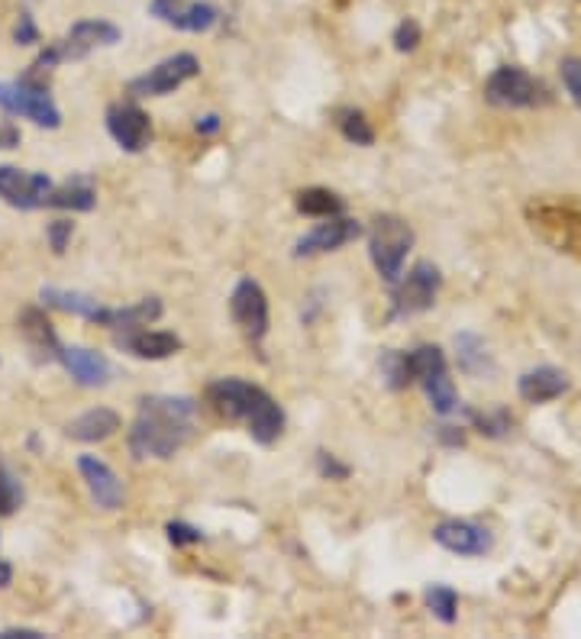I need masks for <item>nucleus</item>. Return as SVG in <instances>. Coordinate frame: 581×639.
<instances>
[{"label":"nucleus","mask_w":581,"mask_h":639,"mask_svg":"<svg viewBox=\"0 0 581 639\" xmlns=\"http://www.w3.org/2000/svg\"><path fill=\"white\" fill-rule=\"evenodd\" d=\"M417 43H420V26L414 20H404L394 29V49L398 52H411V49H417Z\"/></svg>","instance_id":"obj_28"},{"label":"nucleus","mask_w":581,"mask_h":639,"mask_svg":"<svg viewBox=\"0 0 581 639\" xmlns=\"http://www.w3.org/2000/svg\"><path fill=\"white\" fill-rule=\"evenodd\" d=\"M317 462H320V475H323V478H346V475H349V469L340 465V462H336L333 455H327V452H320Z\"/></svg>","instance_id":"obj_33"},{"label":"nucleus","mask_w":581,"mask_h":639,"mask_svg":"<svg viewBox=\"0 0 581 639\" xmlns=\"http://www.w3.org/2000/svg\"><path fill=\"white\" fill-rule=\"evenodd\" d=\"M343 198L340 194H333V191H327V188H307V191H300L297 194V211L307 213V216H340L343 213Z\"/></svg>","instance_id":"obj_22"},{"label":"nucleus","mask_w":581,"mask_h":639,"mask_svg":"<svg viewBox=\"0 0 581 639\" xmlns=\"http://www.w3.org/2000/svg\"><path fill=\"white\" fill-rule=\"evenodd\" d=\"M127 353H133L137 358H152V362H158V358H168V355H175L181 350V340L175 336V333H158V330H130V333H123L120 340H117Z\"/></svg>","instance_id":"obj_18"},{"label":"nucleus","mask_w":581,"mask_h":639,"mask_svg":"<svg viewBox=\"0 0 581 639\" xmlns=\"http://www.w3.org/2000/svg\"><path fill=\"white\" fill-rule=\"evenodd\" d=\"M117 43H120V29L114 23H107V20H81V23H74L72 29L66 33V39L49 43L36 56V62L26 71V78L39 81L43 71H52L56 66H62V62H78V59L91 56L94 49L117 46Z\"/></svg>","instance_id":"obj_3"},{"label":"nucleus","mask_w":581,"mask_h":639,"mask_svg":"<svg viewBox=\"0 0 581 639\" xmlns=\"http://www.w3.org/2000/svg\"><path fill=\"white\" fill-rule=\"evenodd\" d=\"M78 469H81V478H84V485H87V492H91L97 507L117 510L123 504V482L117 478V472L107 462H100L97 455H81Z\"/></svg>","instance_id":"obj_15"},{"label":"nucleus","mask_w":581,"mask_h":639,"mask_svg":"<svg viewBox=\"0 0 581 639\" xmlns=\"http://www.w3.org/2000/svg\"><path fill=\"white\" fill-rule=\"evenodd\" d=\"M69 239H72V220H56V223L49 226V242H52V249H56L59 256L66 252Z\"/></svg>","instance_id":"obj_30"},{"label":"nucleus","mask_w":581,"mask_h":639,"mask_svg":"<svg viewBox=\"0 0 581 639\" xmlns=\"http://www.w3.org/2000/svg\"><path fill=\"white\" fill-rule=\"evenodd\" d=\"M10 581H13V568H10V563L0 559V588H10Z\"/></svg>","instance_id":"obj_36"},{"label":"nucleus","mask_w":581,"mask_h":639,"mask_svg":"<svg viewBox=\"0 0 581 639\" xmlns=\"http://www.w3.org/2000/svg\"><path fill=\"white\" fill-rule=\"evenodd\" d=\"M13 39H16L20 46H33V43H39V29H36V23H33V16H29V13H20V23H16Z\"/></svg>","instance_id":"obj_31"},{"label":"nucleus","mask_w":581,"mask_h":639,"mask_svg":"<svg viewBox=\"0 0 581 639\" xmlns=\"http://www.w3.org/2000/svg\"><path fill=\"white\" fill-rule=\"evenodd\" d=\"M56 358L69 368V375H72L78 384H84V388H100V384L110 381V362L100 353H94V350H84V346H62V343H59Z\"/></svg>","instance_id":"obj_16"},{"label":"nucleus","mask_w":581,"mask_h":639,"mask_svg":"<svg viewBox=\"0 0 581 639\" xmlns=\"http://www.w3.org/2000/svg\"><path fill=\"white\" fill-rule=\"evenodd\" d=\"M562 81L572 94V100L581 107V62L579 59H566L562 62Z\"/></svg>","instance_id":"obj_29"},{"label":"nucleus","mask_w":581,"mask_h":639,"mask_svg":"<svg viewBox=\"0 0 581 639\" xmlns=\"http://www.w3.org/2000/svg\"><path fill=\"white\" fill-rule=\"evenodd\" d=\"M20 504H23V488H20V482H16L7 469H0V517H10Z\"/></svg>","instance_id":"obj_27"},{"label":"nucleus","mask_w":581,"mask_h":639,"mask_svg":"<svg viewBox=\"0 0 581 639\" xmlns=\"http://www.w3.org/2000/svg\"><path fill=\"white\" fill-rule=\"evenodd\" d=\"M340 130H343L346 140L356 142V145H371L375 142V130L368 127V120L359 110H343L340 114Z\"/></svg>","instance_id":"obj_25"},{"label":"nucleus","mask_w":581,"mask_h":639,"mask_svg":"<svg viewBox=\"0 0 581 639\" xmlns=\"http://www.w3.org/2000/svg\"><path fill=\"white\" fill-rule=\"evenodd\" d=\"M107 130L127 152H143L152 140V123L137 104H114L107 110Z\"/></svg>","instance_id":"obj_13"},{"label":"nucleus","mask_w":581,"mask_h":639,"mask_svg":"<svg viewBox=\"0 0 581 639\" xmlns=\"http://www.w3.org/2000/svg\"><path fill=\"white\" fill-rule=\"evenodd\" d=\"M566 391H569V378H566V371L549 368V365L533 368V371H526V375L520 378V398H523V401H530V404H546V401H556V398H562Z\"/></svg>","instance_id":"obj_17"},{"label":"nucleus","mask_w":581,"mask_h":639,"mask_svg":"<svg viewBox=\"0 0 581 639\" xmlns=\"http://www.w3.org/2000/svg\"><path fill=\"white\" fill-rule=\"evenodd\" d=\"M194 411L191 398H143L130 426V452L137 459H171L194 429Z\"/></svg>","instance_id":"obj_1"},{"label":"nucleus","mask_w":581,"mask_h":639,"mask_svg":"<svg viewBox=\"0 0 581 639\" xmlns=\"http://www.w3.org/2000/svg\"><path fill=\"white\" fill-rule=\"evenodd\" d=\"M363 236V223L349 220V216H327V223H320L313 233H307L304 239H297L294 246V256L304 259V256H320V252H333L353 239Z\"/></svg>","instance_id":"obj_12"},{"label":"nucleus","mask_w":581,"mask_h":639,"mask_svg":"<svg viewBox=\"0 0 581 639\" xmlns=\"http://www.w3.org/2000/svg\"><path fill=\"white\" fill-rule=\"evenodd\" d=\"M97 194L91 188V181H69L66 188H52V194L46 198V208H62V211H94Z\"/></svg>","instance_id":"obj_21"},{"label":"nucleus","mask_w":581,"mask_h":639,"mask_svg":"<svg viewBox=\"0 0 581 639\" xmlns=\"http://www.w3.org/2000/svg\"><path fill=\"white\" fill-rule=\"evenodd\" d=\"M198 130H204V133H217L220 120L217 117H204V123H198Z\"/></svg>","instance_id":"obj_37"},{"label":"nucleus","mask_w":581,"mask_h":639,"mask_svg":"<svg viewBox=\"0 0 581 639\" xmlns=\"http://www.w3.org/2000/svg\"><path fill=\"white\" fill-rule=\"evenodd\" d=\"M439 269L430 262H417L411 269V275L394 287L391 294V317L401 320V317H414V313H424L436 304V294H439Z\"/></svg>","instance_id":"obj_6"},{"label":"nucleus","mask_w":581,"mask_h":639,"mask_svg":"<svg viewBox=\"0 0 581 639\" xmlns=\"http://www.w3.org/2000/svg\"><path fill=\"white\" fill-rule=\"evenodd\" d=\"M229 313L236 320V327L246 333L249 343H262L265 333H269V297L259 284L252 279H242V282L233 287L229 294Z\"/></svg>","instance_id":"obj_8"},{"label":"nucleus","mask_w":581,"mask_h":639,"mask_svg":"<svg viewBox=\"0 0 581 639\" xmlns=\"http://www.w3.org/2000/svg\"><path fill=\"white\" fill-rule=\"evenodd\" d=\"M381 371L394 391L411 384V368H407V353H384L381 355Z\"/></svg>","instance_id":"obj_26"},{"label":"nucleus","mask_w":581,"mask_h":639,"mask_svg":"<svg viewBox=\"0 0 581 639\" xmlns=\"http://www.w3.org/2000/svg\"><path fill=\"white\" fill-rule=\"evenodd\" d=\"M0 107L13 117H26L46 130L62 127V110L56 107L49 87L43 81L26 78V74L20 81H0Z\"/></svg>","instance_id":"obj_5"},{"label":"nucleus","mask_w":581,"mask_h":639,"mask_svg":"<svg viewBox=\"0 0 581 639\" xmlns=\"http://www.w3.org/2000/svg\"><path fill=\"white\" fill-rule=\"evenodd\" d=\"M198 74H201L198 56L178 52V56L158 62L155 69H149L140 78H133L130 81V94H137V97H165V94H171L175 87H181L185 81H191Z\"/></svg>","instance_id":"obj_9"},{"label":"nucleus","mask_w":581,"mask_h":639,"mask_svg":"<svg viewBox=\"0 0 581 639\" xmlns=\"http://www.w3.org/2000/svg\"><path fill=\"white\" fill-rule=\"evenodd\" d=\"M52 181L39 171H23L13 165H0V201H7L16 211H36L46 208V198L52 194Z\"/></svg>","instance_id":"obj_10"},{"label":"nucleus","mask_w":581,"mask_h":639,"mask_svg":"<svg viewBox=\"0 0 581 639\" xmlns=\"http://www.w3.org/2000/svg\"><path fill=\"white\" fill-rule=\"evenodd\" d=\"M427 604H430V611H434L442 624H452V620H455L459 597H455V591H452V588H446V584H434V588L427 591Z\"/></svg>","instance_id":"obj_24"},{"label":"nucleus","mask_w":581,"mask_h":639,"mask_svg":"<svg viewBox=\"0 0 581 639\" xmlns=\"http://www.w3.org/2000/svg\"><path fill=\"white\" fill-rule=\"evenodd\" d=\"M16 142H20V133H16L13 127H3V130H0V145H7V149H13Z\"/></svg>","instance_id":"obj_34"},{"label":"nucleus","mask_w":581,"mask_h":639,"mask_svg":"<svg viewBox=\"0 0 581 639\" xmlns=\"http://www.w3.org/2000/svg\"><path fill=\"white\" fill-rule=\"evenodd\" d=\"M20 330L26 333V340H29V346H33L36 353L56 358L59 336H56V330H52V323H49V317H46L43 310H36V307L23 310V317H20Z\"/></svg>","instance_id":"obj_20"},{"label":"nucleus","mask_w":581,"mask_h":639,"mask_svg":"<svg viewBox=\"0 0 581 639\" xmlns=\"http://www.w3.org/2000/svg\"><path fill=\"white\" fill-rule=\"evenodd\" d=\"M168 540L175 546H188V543H198L201 540V530H194L188 523H168Z\"/></svg>","instance_id":"obj_32"},{"label":"nucleus","mask_w":581,"mask_h":639,"mask_svg":"<svg viewBox=\"0 0 581 639\" xmlns=\"http://www.w3.org/2000/svg\"><path fill=\"white\" fill-rule=\"evenodd\" d=\"M485 97L495 107H533V104L546 100V87H543V81H536L533 74H526L523 69L505 66V69H498L488 78Z\"/></svg>","instance_id":"obj_7"},{"label":"nucleus","mask_w":581,"mask_h":639,"mask_svg":"<svg viewBox=\"0 0 581 639\" xmlns=\"http://www.w3.org/2000/svg\"><path fill=\"white\" fill-rule=\"evenodd\" d=\"M152 16L185 33H208L217 26L220 10L201 0H152Z\"/></svg>","instance_id":"obj_11"},{"label":"nucleus","mask_w":581,"mask_h":639,"mask_svg":"<svg viewBox=\"0 0 581 639\" xmlns=\"http://www.w3.org/2000/svg\"><path fill=\"white\" fill-rule=\"evenodd\" d=\"M434 540L442 549H449L455 556H485L495 546L491 533L485 526H478V523H469V520H446V523H439L434 530Z\"/></svg>","instance_id":"obj_14"},{"label":"nucleus","mask_w":581,"mask_h":639,"mask_svg":"<svg viewBox=\"0 0 581 639\" xmlns=\"http://www.w3.org/2000/svg\"><path fill=\"white\" fill-rule=\"evenodd\" d=\"M411 246H414V229L407 226V220H401L394 213L375 216V223L368 229V252H371L378 275L388 284H398Z\"/></svg>","instance_id":"obj_4"},{"label":"nucleus","mask_w":581,"mask_h":639,"mask_svg":"<svg viewBox=\"0 0 581 639\" xmlns=\"http://www.w3.org/2000/svg\"><path fill=\"white\" fill-rule=\"evenodd\" d=\"M208 398L217 414L249 426L252 439L262 446H272L285 429V411L275 404V398L242 378H220L211 384Z\"/></svg>","instance_id":"obj_2"},{"label":"nucleus","mask_w":581,"mask_h":639,"mask_svg":"<svg viewBox=\"0 0 581 639\" xmlns=\"http://www.w3.org/2000/svg\"><path fill=\"white\" fill-rule=\"evenodd\" d=\"M117 429H120V417L107 407H94L66 426V433L78 442H100V439H110Z\"/></svg>","instance_id":"obj_19"},{"label":"nucleus","mask_w":581,"mask_h":639,"mask_svg":"<svg viewBox=\"0 0 581 639\" xmlns=\"http://www.w3.org/2000/svg\"><path fill=\"white\" fill-rule=\"evenodd\" d=\"M13 637H23V639H39L43 634H36V630H3L0 639H13Z\"/></svg>","instance_id":"obj_35"},{"label":"nucleus","mask_w":581,"mask_h":639,"mask_svg":"<svg viewBox=\"0 0 581 639\" xmlns=\"http://www.w3.org/2000/svg\"><path fill=\"white\" fill-rule=\"evenodd\" d=\"M424 391H427V398H430V404H434L436 414H452L455 407H459V394H455V388H452V381H449V375H446V368H439L434 375H427L424 381Z\"/></svg>","instance_id":"obj_23"}]
</instances>
